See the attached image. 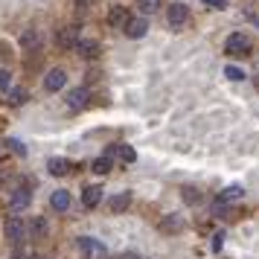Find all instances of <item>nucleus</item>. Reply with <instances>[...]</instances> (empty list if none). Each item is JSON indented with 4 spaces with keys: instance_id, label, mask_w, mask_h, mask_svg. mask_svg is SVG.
Returning a JSON list of instances; mask_svg holds the SVG:
<instances>
[{
    "instance_id": "f257e3e1",
    "label": "nucleus",
    "mask_w": 259,
    "mask_h": 259,
    "mask_svg": "<svg viewBox=\"0 0 259 259\" xmlns=\"http://www.w3.org/2000/svg\"><path fill=\"white\" fill-rule=\"evenodd\" d=\"M224 53H227V56H233V59L247 56V53H250V38H247L245 32H233V35L224 41Z\"/></svg>"
},
{
    "instance_id": "f03ea898",
    "label": "nucleus",
    "mask_w": 259,
    "mask_h": 259,
    "mask_svg": "<svg viewBox=\"0 0 259 259\" xmlns=\"http://www.w3.org/2000/svg\"><path fill=\"white\" fill-rule=\"evenodd\" d=\"M3 230H6V239H9V242H12L15 247H21V245H24L26 233H29V227H26V224L21 222L18 215H12V219L6 222V227H3Z\"/></svg>"
},
{
    "instance_id": "7ed1b4c3",
    "label": "nucleus",
    "mask_w": 259,
    "mask_h": 259,
    "mask_svg": "<svg viewBox=\"0 0 259 259\" xmlns=\"http://www.w3.org/2000/svg\"><path fill=\"white\" fill-rule=\"evenodd\" d=\"M79 26H61L59 32H56V44H59L61 50H76L79 47Z\"/></svg>"
},
{
    "instance_id": "20e7f679",
    "label": "nucleus",
    "mask_w": 259,
    "mask_h": 259,
    "mask_svg": "<svg viewBox=\"0 0 259 259\" xmlns=\"http://www.w3.org/2000/svg\"><path fill=\"white\" fill-rule=\"evenodd\" d=\"M166 21H169L172 29L184 26L189 21V6H187V3H172V6H169V12H166Z\"/></svg>"
},
{
    "instance_id": "39448f33",
    "label": "nucleus",
    "mask_w": 259,
    "mask_h": 259,
    "mask_svg": "<svg viewBox=\"0 0 259 259\" xmlns=\"http://www.w3.org/2000/svg\"><path fill=\"white\" fill-rule=\"evenodd\" d=\"M64 84H67V73L61 70V67H53V70H47V76H44V88H47L50 94L61 91Z\"/></svg>"
},
{
    "instance_id": "423d86ee",
    "label": "nucleus",
    "mask_w": 259,
    "mask_h": 259,
    "mask_svg": "<svg viewBox=\"0 0 259 259\" xmlns=\"http://www.w3.org/2000/svg\"><path fill=\"white\" fill-rule=\"evenodd\" d=\"M108 24L114 26V29H122L125 32V26L131 24V15L125 6H111V12H108Z\"/></svg>"
},
{
    "instance_id": "0eeeda50",
    "label": "nucleus",
    "mask_w": 259,
    "mask_h": 259,
    "mask_svg": "<svg viewBox=\"0 0 259 259\" xmlns=\"http://www.w3.org/2000/svg\"><path fill=\"white\" fill-rule=\"evenodd\" d=\"M29 201H32V192L26 187H18V189H12V195H9V210H26L29 207Z\"/></svg>"
},
{
    "instance_id": "6e6552de",
    "label": "nucleus",
    "mask_w": 259,
    "mask_h": 259,
    "mask_svg": "<svg viewBox=\"0 0 259 259\" xmlns=\"http://www.w3.org/2000/svg\"><path fill=\"white\" fill-rule=\"evenodd\" d=\"M88 99H91L88 88H73L70 94H67V108L70 111H82V108H88Z\"/></svg>"
},
{
    "instance_id": "1a4fd4ad",
    "label": "nucleus",
    "mask_w": 259,
    "mask_h": 259,
    "mask_svg": "<svg viewBox=\"0 0 259 259\" xmlns=\"http://www.w3.org/2000/svg\"><path fill=\"white\" fill-rule=\"evenodd\" d=\"M82 204L88 207V210L99 207V204H102V187H99V184H91V187H84V192H82Z\"/></svg>"
},
{
    "instance_id": "9d476101",
    "label": "nucleus",
    "mask_w": 259,
    "mask_h": 259,
    "mask_svg": "<svg viewBox=\"0 0 259 259\" xmlns=\"http://www.w3.org/2000/svg\"><path fill=\"white\" fill-rule=\"evenodd\" d=\"M76 53H79L82 59L94 61L102 50H99V41H94V38H82V41H79V47H76Z\"/></svg>"
},
{
    "instance_id": "9b49d317",
    "label": "nucleus",
    "mask_w": 259,
    "mask_h": 259,
    "mask_svg": "<svg viewBox=\"0 0 259 259\" xmlns=\"http://www.w3.org/2000/svg\"><path fill=\"white\" fill-rule=\"evenodd\" d=\"M50 207H53L56 212L70 210V192H67V189H56V192L50 195Z\"/></svg>"
},
{
    "instance_id": "f8f14e48",
    "label": "nucleus",
    "mask_w": 259,
    "mask_h": 259,
    "mask_svg": "<svg viewBox=\"0 0 259 259\" xmlns=\"http://www.w3.org/2000/svg\"><path fill=\"white\" fill-rule=\"evenodd\" d=\"M47 233H50L47 219H44V215H32V222H29V236H32V239H47Z\"/></svg>"
},
{
    "instance_id": "ddd939ff",
    "label": "nucleus",
    "mask_w": 259,
    "mask_h": 259,
    "mask_svg": "<svg viewBox=\"0 0 259 259\" xmlns=\"http://www.w3.org/2000/svg\"><path fill=\"white\" fill-rule=\"evenodd\" d=\"M157 227H160V233H181L184 230V219L181 215H163Z\"/></svg>"
},
{
    "instance_id": "4468645a",
    "label": "nucleus",
    "mask_w": 259,
    "mask_h": 259,
    "mask_svg": "<svg viewBox=\"0 0 259 259\" xmlns=\"http://www.w3.org/2000/svg\"><path fill=\"white\" fill-rule=\"evenodd\" d=\"M108 207L111 212H125L131 207V192H117L114 198H108Z\"/></svg>"
},
{
    "instance_id": "2eb2a0df",
    "label": "nucleus",
    "mask_w": 259,
    "mask_h": 259,
    "mask_svg": "<svg viewBox=\"0 0 259 259\" xmlns=\"http://www.w3.org/2000/svg\"><path fill=\"white\" fill-rule=\"evenodd\" d=\"M146 29H149V21H146V18H131V24L125 26V35L128 38H143Z\"/></svg>"
},
{
    "instance_id": "dca6fc26",
    "label": "nucleus",
    "mask_w": 259,
    "mask_h": 259,
    "mask_svg": "<svg viewBox=\"0 0 259 259\" xmlns=\"http://www.w3.org/2000/svg\"><path fill=\"white\" fill-rule=\"evenodd\" d=\"M79 250H84L88 256H102V253H105V247L99 245L96 239H91V236H84V239H79Z\"/></svg>"
},
{
    "instance_id": "f3484780",
    "label": "nucleus",
    "mask_w": 259,
    "mask_h": 259,
    "mask_svg": "<svg viewBox=\"0 0 259 259\" xmlns=\"http://www.w3.org/2000/svg\"><path fill=\"white\" fill-rule=\"evenodd\" d=\"M47 172L50 175H56V178H64L67 172H70V160H64V157H53L47 163Z\"/></svg>"
},
{
    "instance_id": "a211bd4d",
    "label": "nucleus",
    "mask_w": 259,
    "mask_h": 259,
    "mask_svg": "<svg viewBox=\"0 0 259 259\" xmlns=\"http://www.w3.org/2000/svg\"><path fill=\"white\" fill-rule=\"evenodd\" d=\"M91 166H94L96 175H108V172L114 169V160H111V154H102V157H96V160H94Z\"/></svg>"
},
{
    "instance_id": "6ab92c4d",
    "label": "nucleus",
    "mask_w": 259,
    "mask_h": 259,
    "mask_svg": "<svg viewBox=\"0 0 259 259\" xmlns=\"http://www.w3.org/2000/svg\"><path fill=\"white\" fill-rule=\"evenodd\" d=\"M242 195H245L242 187H227L224 192H219V201H222V204H230V201H239Z\"/></svg>"
},
{
    "instance_id": "aec40b11",
    "label": "nucleus",
    "mask_w": 259,
    "mask_h": 259,
    "mask_svg": "<svg viewBox=\"0 0 259 259\" xmlns=\"http://www.w3.org/2000/svg\"><path fill=\"white\" fill-rule=\"evenodd\" d=\"M21 44H24V50H35L38 44H41V35H38V29H26L24 38H21Z\"/></svg>"
},
{
    "instance_id": "412c9836",
    "label": "nucleus",
    "mask_w": 259,
    "mask_h": 259,
    "mask_svg": "<svg viewBox=\"0 0 259 259\" xmlns=\"http://www.w3.org/2000/svg\"><path fill=\"white\" fill-rule=\"evenodd\" d=\"M114 152H117L125 163H134V160H137V152H134L131 146H125V143H117V146H114Z\"/></svg>"
},
{
    "instance_id": "4be33fe9",
    "label": "nucleus",
    "mask_w": 259,
    "mask_h": 259,
    "mask_svg": "<svg viewBox=\"0 0 259 259\" xmlns=\"http://www.w3.org/2000/svg\"><path fill=\"white\" fill-rule=\"evenodd\" d=\"M137 6H140L143 15H154L160 6H163V0H137Z\"/></svg>"
},
{
    "instance_id": "5701e85b",
    "label": "nucleus",
    "mask_w": 259,
    "mask_h": 259,
    "mask_svg": "<svg viewBox=\"0 0 259 259\" xmlns=\"http://www.w3.org/2000/svg\"><path fill=\"white\" fill-rule=\"evenodd\" d=\"M26 99H29L26 88H12V91H9V102H12V105H24Z\"/></svg>"
},
{
    "instance_id": "b1692460",
    "label": "nucleus",
    "mask_w": 259,
    "mask_h": 259,
    "mask_svg": "<svg viewBox=\"0 0 259 259\" xmlns=\"http://www.w3.org/2000/svg\"><path fill=\"white\" fill-rule=\"evenodd\" d=\"M0 91H6V94L12 91V73L9 70H0Z\"/></svg>"
},
{
    "instance_id": "393cba45",
    "label": "nucleus",
    "mask_w": 259,
    "mask_h": 259,
    "mask_svg": "<svg viewBox=\"0 0 259 259\" xmlns=\"http://www.w3.org/2000/svg\"><path fill=\"white\" fill-rule=\"evenodd\" d=\"M184 201H187V204H198L201 192H198V189H192V187H187V189H184Z\"/></svg>"
},
{
    "instance_id": "a878e982",
    "label": "nucleus",
    "mask_w": 259,
    "mask_h": 259,
    "mask_svg": "<svg viewBox=\"0 0 259 259\" xmlns=\"http://www.w3.org/2000/svg\"><path fill=\"white\" fill-rule=\"evenodd\" d=\"M224 76H227V79H233V82H242V79H245V70H239V67H227Z\"/></svg>"
},
{
    "instance_id": "bb28decb",
    "label": "nucleus",
    "mask_w": 259,
    "mask_h": 259,
    "mask_svg": "<svg viewBox=\"0 0 259 259\" xmlns=\"http://www.w3.org/2000/svg\"><path fill=\"white\" fill-rule=\"evenodd\" d=\"M6 146H12V152L18 154V157H24L26 154V149H24V143L21 140H6Z\"/></svg>"
},
{
    "instance_id": "cd10ccee",
    "label": "nucleus",
    "mask_w": 259,
    "mask_h": 259,
    "mask_svg": "<svg viewBox=\"0 0 259 259\" xmlns=\"http://www.w3.org/2000/svg\"><path fill=\"white\" fill-rule=\"evenodd\" d=\"M222 245H224V233H215L212 236V250H222Z\"/></svg>"
},
{
    "instance_id": "c85d7f7f",
    "label": "nucleus",
    "mask_w": 259,
    "mask_h": 259,
    "mask_svg": "<svg viewBox=\"0 0 259 259\" xmlns=\"http://www.w3.org/2000/svg\"><path fill=\"white\" fill-rule=\"evenodd\" d=\"M207 6H212V9H224L227 6V0H204Z\"/></svg>"
},
{
    "instance_id": "c756f323",
    "label": "nucleus",
    "mask_w": 259,
    "mask_h": 259,
    "mask_svg": "<svg viewBox=\"0 0 259 259\" xmlns=\"http://www.w3.org/2000/svg\"><path fill=\"white\" fill-rule=\"evenodd\" d=\"M76 6L79 9H88V6H94V0H76Z\"/></svg>"
},
{
    "instance_id": "7c9ffc66",
    "label": "nucleus",
    "mask_w": 259,
    "mask_h": 259,
    "mask_svg": "<svg viewBox=\"0 0 259 259\" xmlns=\"http://www.w3.org/2000/svg\"><path fill=\"white\" fill-rule=\"evenodd\" d=\"M29 259H47V256H29Z\"/></svg>"
},
{
    "instance_id": "2f4dec72",
    "label": "nucleus",
    "mask_w": 259,
    "mask_h": 259,
    "mask_svg": "<svg viewBox=\"0 0 259 259\" xmlns=\"http://www.w3.org/2000/svg\"><path fill=\"white\" fill-rule=\"evenodd\" d=\"M122 259H134V256H122Z\"/></svg>"
},
{
    "instance_id": "473e14b6",
    "label": "nucleus",
    "mask_w": 259,
    "mask_h": 259,
    "mask_svg": "<svg viewBox=\"0 0 259 259\" xmlns=\"http://www.w3.org/2000/svg\"><path fill=\"white\" fill-rule=\"evenodd\" d=\"M12 259H24V256H12Z\"/></svg>"
}]
</instances>
